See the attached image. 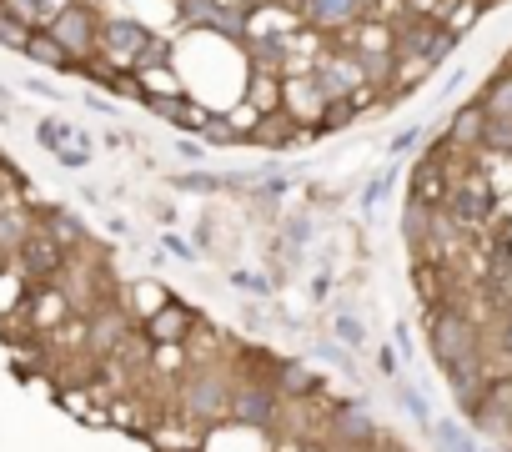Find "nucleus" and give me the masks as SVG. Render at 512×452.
I'll return each instance as SVG.
<instances>
[{"label": "nucleus", "instance_id": "1", "mask_svg": "<svg viewBox=\"0 0 512 452\" xmlns=\"http://www.w3.org/2000/svg\"><path fill=\"white\" fill-rule=\"evenodd\" d=\"M46 31L66 46V56L76 66L96 61V41H101V16H96V0H61L56 16L46 21Z\"/></svg>", "mask_w": 512, "mask_h": 452}, {"label": "nucleus", "instance_id": "2", "mask_svg": "<svg viewBox=\"0 0 512 452\" xmlns=\"http://www.w3.org/2000/svg\"><path fill=\"white\" fill-rule=\"evenodd\" d=\"M231 422L246 432H277L282 427V392L272 377L231 382Z\"/></svg>", "mask_w": 512, "mask_h": 452}, {"label": "nucleus", "instance_id": "3", "mask_svg": "<svg viewBox=\"0 0 512 452\" xmlns=\"http://www.w3.org/2000/svg\"><path fill=\"white\" fill-rule=\"evenodd\" d=\"M176 16L186 31H211L226 41H246V31H251L246 0H176Z\"/></svg>", "mask_w": 512, "mask_h": 452}, {"label": "nucleus", "instance_id": "4", "mask_svg": "<svg viewBox=\"0 0 512 452\" xmlns=\"http://www.w3.org/2000/svg\"><path fill=\"white\" fill-rule=\"evenodd\" d=\"M181 412L196 422H216L221 412H231V377L221 367H196L181 382Z\"/></svg>", "mask_w": 512, "mask_h": 452}, {"label": "nucleus", "instance_id": "5", "mask_svg": "<svg viewBox=\"0 0 512 452\" xmlns=\"http://www.w3.org/2000/svg\"><path fill=\"white\" fill-rule=\"evenodd\" d=\"M427 337H432V357H437L442 367L477 352V327H472V317H462L457 307H437V312L427 317Z\"/></svg>", "mask_w": 512, "mask_h": 452}, {"label": "nucleus", "instance_id": "6", "mask_svg": "<svg viewBox=\"0 0 512 452\" xmlns=\"http://www.w3.org/2000/svg\"><path fill=\"white\" fill-rule=\"evenodd\" d=\"M151 26L136 21V16H101V41H96V56L116 61V66H136V56L151 46Z\"/></svg>", "mask_w": 512, "mask_h": 452}, {"label": "nucleus", "instance_id": "7", "mask_svg": "<svg viewBox=\"0 0 512 452\" xmlns=\"http://www.w3.org/2000/svg\"><path fill=\"white\" fill-rule=\"evenodd\" d=\"M492 206H497V191H492V181H487V176H457V181H452V191H447V201H442V211L462 226V232L482 226V221L492 216Z\"/></svg>", "mask_w": 512, "mask_h": 452}, {"label": "nucleus", "instance_id": "8", "mask_svg": "<svg viewBox=\"0 0 512 452\" xmlns=\"http://www.w3.org/2000/svg\"><path fill=\"white\" fill-rule=\"evenodd\" d=\"M452 46H457V31H452V26H442V21L402 26V31H397V41H392V51H402L407 61H422V66L447 61V56H452Z\"/></svg>", "mask_w": 512, "mask_h": 452}, {"label": "nucleus", "instance_id": "9", "mask_svg": "<svg viewBox=\"0 0 512 452\" xmlns=\"http://www.w3.org/2000/svg\"><path fill=\"white\" fill-rule=\"evenodd\" d=\"M36 136H41V146L61 161V166H91V136L81 131V126H71V121H61V116H46L41 126H36Z\"/></svg>", "mask_w": 512, "mask_h": 452}, {"label": "nucleus", "instance_id": "10", "mask_svg": "<svg viewBox=\"0 0 512 452\" xmlns=\"http://www.w3.org/2000/svg\"><path fill=\"white\" fill-rule=\"evenodd\" d=\"M16 262H21V272L31 277V282H56L61 272H66V242H56L51 232H31L26 242H21V252H16Z\"/></svg>", "mask_w": 512, "mask_h": 452}, {"label": "nucleus", "instance_id": "11", "mask_svg": "<svg viewBox=\"0 0 512 452\" xmlns=\"http://www.w3.org/2000/svg\"><path fill=\"white\" fill-rule=\"evenodd\" d=\"M362 61L357 56H327V61H317L312 66V86H317V96L322 101H352V91L362 86Z\"/></svg>", "mask_w": 512, "mask_h": 452}, {"label": "nucleus", "instance_id": "12", "mask_svg": "<svg viewBox=\"0 0 512 452\" xmlns=\"http://www.w3.org/2000/svg\"><path fill=\"white\" fill-rule=\"evenodd\" d=\"M482 432H492V437H512V377H502V382H487L482 387V397L472 402V412H467Z\"/></svg>", "mask_w": 512, "mask_h": 452}, {"label": "nucleus", "instance_id": "13", "mask_svg": "<svg viewBox=\"0 0 512 452\" xmlns=\"http://www.w3.org/2000/svg\"><path fill=\"white\" fill-rule=\"evenodd\" d=\"M302 6V21L317 26V31H347L357 26L367 11H372V0H297Z\"/></svg>", "mask_w": 512, "mask_h": 452}, {"label": "nucleus", "instance_id": "14", "mask_svg": "<svg viewBox=\"0 0 512 452\" xmlns=\"http://www.w3.org/2000/svg\"><path fill=\"white\" fill-rule=\"evenodd\" d=\"M442 372H447V382H452V392H457V407H462V412H472V402H477V397H482V387H487V377H482V352L457 357V362H447Z\"/></svg>", "mask_w": 512, "mask_h": 452}, {"label": "nucleus", "instance_id": "15", "mask_svg": "<svg viewBox=\"0 0 512 452\" xmlns=\"http://www.w3.org/2000/svg\"><path fill=\"white\" fill-rule=\"evenodd\" d=\"M146 106L156 111V116H166L171 126H181V131H201L206 126V111L191 101V96H166V91H146Z\"/></svg>", "mask_w": 512, "mask_h": 452}, {"label": "nucleus", "instance_id": "16", "mask_svg": "<svg viewBox=\"0 0 512 452\" xmlns=\"http://www.w3.org/2000/svg\"><path fill=\"white\" fill-rule=\"evenodd\" d=\"M272 382H277V392H282V397H292V402L317 397V372H312L307 362H297V357L277 362V367H272Z\"/></svg>", "mask_w": 512, "mask_h": 452}, {"label": "nucleus", "instance_id": "17", "mask_svg": "<svg viewBox=\"0 0 512 452\" xmlns=\"http://www.w3.org/2000/svg\"><path fill=\"white\" fill-rule=\"evenodd\" d=\"M447 191H452V181H447L442 156H427V161L417 166V176H412V196H422V201L442 206V201H447Z\"/></svg>", "mask_w": 512, "mask_h": 452}, {"label": "nucleus", "instance_id": "18", "mask_svg": "<svg viewBox=\"0 0 512 452\" xmlns=\"http://www.w3.org/2000/svg\"><path fill=\"white\" fill-rule=\"evenodd\" d=\"M21 56H31L36 66H51V71H66V66H76V61L66 56V46H61V41L46 31V26H36V31H31V41H26V51H21Z\"/></svg>", "mask_w": 512, "mask_h": 452}, {"label": "nucleus", "instance_id": "19", "mask_svg": "<svg viewBox=\"0 0 512 452\" xmlns=\"http://www.w3.org/2000/svg\"><path fill=\"white\" fill-rule=\"evenodd\" d=\"M482 121H487L482 101H467V106L452 116V126H447V146H477V141H482Z\"/></svg>", "mask_w": 512, "mask_h": 452}, {"label": "nucleus", "instance_id": "20", "mask_svg": "<svg viewBox=\"0 0 512 452\" xmlns=\"http://www.w3.org/2000/svg\"><path fill=\"white\" fill-rule=\"evenodd\" d=\"M191 332V312L181 302H166L161 312H151V342H181Z\"/></svg>", "mask_w": 512, "mask_h": 452}, {"label": "nucleus", "instance_id": "21", "mask_svg": "<svg viewBox=\"0 0 512 452\" xmlns=\"http://www.w3.org/2000/svg\"><path fill=\"white\" fill-rule=\"evenodd\" d=\"M332 432H337L342 442H352V447H367V442H377V427H372V417H367L362 407H342V412L332 417Z\"/></svg>", "mask_w": 512, "mask_h": 452}, {"label": "nucleus", "instance_id": "22", "mask_svg": "<svg viewBox=\"0 0 512 452\" xmlns=\"http://www.w3.org/2000/svg\"><path fill=\"white\" fill-rule=\"evenodd\" d=\"M432 211H437V206H432V201H422V196H412V201H407V211H402V232H407V242H412L417 252H422V247H427V237H432Z\"/></svg>", "mask_w": 512, "mask_h": 452}, {"label": "nucleus", "instance_id": "23", "mask_svg": "<svg viewBox=\"0 0 512 452\" xmlns=\"http://www.w3.org/2000/svg\"><path fill=\"white\" fill-rule=\"evenodd\" d=\"M126 337V317L121 312H96L91 317V352H116Z\"/></svg>", "mask_w": 512, "mask_h": 452}, {"label": "nucleus", "instance_id": "24", "mask_svg": "<svg viewBox=\"0 0 512 452\" xmlns=\"http://www.w3.org/2000/svg\"><path fill=\"white\" fill-rule=\"evenodd\" d=\"M41 221H46V232H51L56 242H66V247H81V242H86L81 216H71V211H61V206H46V211H41Z\"/></svg>", "mask_w": 512, "mask_h": 452}, {"label": "nucleus", "instance_id": "25", "mask_svg": "<svg viewBox=\"0 0 512 452\" xmlns=\"http://www.w3.org/2000/svg\"><path fill=\"white\" fill-rule=\"evenodd\" d=\"M31 21L11 6V0H0V46H11V51H26V41H31Z\"/></svg>", "mask_w": 512, "mask_h": 452}, {"label": "nucleus", "instance_id": "26", "mask_svg": "<svg viewBox=\"0 0 512 452\" xmlns=\"http://www.w3.org/2000/svg\"><path fill=\"white\" fill-rule=\"evenodd\" d=\"M427 432H432V442H437L442 452H477L472 432H462V422H452V417H437V422H427Z\"/></svg>", "mask_w": 512, "mask_h": 452}, {"label": "nucleus", "instance_id": "27", "mask_svg": "<svg viewBox=\"0 0 512 452\" xmlns=\"http://www.w3.org/2000/svg\"><path fill=\"white\" fill-rule=\"evenodd\" d=\"M36 232L26 211H0V257L6 252H21V242Z\"/></svg>", "mask_w": 512, "mask_h": 452}, {"label": "nucleus", "instance_id": "28", "mask_svg": "<svg viewBox=\"0 0 512 452\" xmlns=\"http://www.w3.org/2000/svg\"><path fill=\"white\" fill-rule=\"evenodd\" d=\"M482 151H492V156H512V116H487L482 121V141H477Z\"/></svg>", "mask_w": 512, "mask_h": 452}, {"label": "nucleus", "instance_id": "29", "mask_svg": "<svg viewBox=\"0 0 512 452\" xmlns=\"http://www.w3.org/2000/svg\"><path fill=\"white\" fill-rule=\"evenodd\" d=\"M477 101H482V111H487V116H512V71L492 76V81H487V91H482Z\"/></svg>", "mask_w": 512, "mask_h": 452}, {"label": "nucleus", "instance_id": "30", "mask_svg": "<svg viewBox=\"0 0 512 452\" xmlns=\"http://www.w3.org/2000/svg\"><path fill=\"white\" fill-rule=\"evenodd\" d=\"M332 332H337L342 347H362V342H367V327H362L352 312H337V317H332Z\"/></svg>", "mask_w": 512, "mask_h": 452}, {"label": "nucleus", "instance_id": "31", "mask_svg": "<svg viewBox=\"0 0 512 452\" xmlns=\"http://www.w3.org/2000/svg\"><path fill=\"white\" fill-rule=\"evenodd\" d=\"M31 312H36V322L46 327V322H56V317L66 312V302H61L56 292H46V297H36V307H31Z\"/></svg>", "mask_w": 512, "mask_h": 452}, {"label": "nucleus", "instance_id": "32", "mask_svg": "<svg viewBox=\"0 0 512 452\" xmlns=\"http://www.w3.org/2000/svg\"><path fill=\"white\" fill-rule=\"evenodd\" d=\"M287 121H272V116H262V121H256V141H287Z\"/></svg>", "mask_w": 512, "mask_h": 452}, {"label": "nucleus", "instance_id": "33", "mask_svg": "<svg viewBox=\"0 0 512 452\" xmlns=\"http://www.w3.org/2000/svg\"><path fill=\"white\" fill-rule=\"evenodd\" d=\"M392 176H397V171H392V166H387V171H382V176H377V181H372V186H367V191H362V206H377V201H382V196H387V186H392Z\"/></svg>", "mask_w": 512, "mask_h": 452}, {"label": "nucleus", "instance_id": "34", "mask_svg": "<svg viewBox=\"0 0 512 452\" xmlns=\"http://www.w3.org/2000/svg\"><path fill=\"white\" fill-rule=\"evenodd\" d=\"M497 352L512 362V312H502V327H497Z\"/></svg>", "mask_w": 512, "mask_h": 452}, {"label": "nucleus", "instance_id": "35", "mask_svg": "<svg viewBox=\"0 0 512 452\" xmlns=\"http://www.w3.org/2000/svg\"><path fill=\"white\" fill-rule=\"evenodd\" d=\"M402 402H407V407H412V417H417V422H422V427H427V422H432V412H427V407H422V397H417V392H412V387H402Z\"/></svg>", "mask_w": 512, "mask_h": 452}, {"label": "nucleus", "instance_id": "36", "mask_svg": "<svg viewBox=\"0 0 512 452\" xmlns=\"http://www.w3.org/2000/svg\"><path fill=\"white\" fill-rule=\"evenodd\" d=\"M417 136H422V131H417V126H407V131H397V136H392V146H387V151L397 156V151H407V146H412Z\"/></svg>", "mask_w": 512, "mask_h": 452}, {"label": "nucleus", "instance_id": "37", "mask_svg": "<svg viewBox=\"0 0 512 452\" xmlns=\"http://www.w3.org/2000/svg\"><path fill=\"white\" fill-rule=\"evenodd\" d=\"M181 186H191V191H211V186H221V176H181Z\"/></svg>", "mask_w": 512, "mask_h": 452}, {"label": "nucleus", "instance_id": "38", "mask_svg": "<svg viewBox=\"0 0 512 452\" xmlns=\"http://www.w3.org/2000/svg\"><path fill=\"white\" fill-rule=\"evenodd\" d=\"M0 106H11V96H6V86H0Z\"/></svg>", "mask_w": 512, "mask_h": 452}, {"label": "nucleus", "instance_id": "39", "mask_svg": "<svg viewBox=\"0 0 512 452\" xmlns=\"http://www.w3.org/2000/svg\"><path fill=\"white\" fill-rule=\"evenodd\" d=\"M412 6H427V0H412Z\"/></svg>", "mask_w": 512, "mask_h": 452}, {"label": "nucleus", "instance_id": "40", "mask_svg": "<svg viewBox=\"0 0 512 452\" xmlns=\"http://www.w3.org/2000/svg\"><path fill=\"white\" fill-rule=\"evenodd\" d=\"M507 71H512V56H507Z\"/></svg>", "mask_w": 512, "mask_h": 452}]
</instances>
